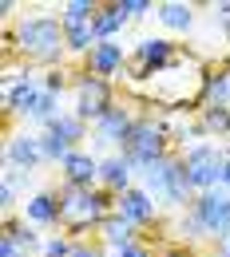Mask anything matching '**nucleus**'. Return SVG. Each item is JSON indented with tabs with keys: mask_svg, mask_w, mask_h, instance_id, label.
Wrapping results in <instances>:
<instances>
[{
	"mask_svg": "<svg viewBox=\"0 0 230 257\" xmlns=\"http://www.w3.org/2000/svg\"><path fill=\"white\" fill-rule=\"evenodd\" d=\"M12 40H16V48L28 60H40V64H56L60 52L67 48L64 20H56V16H28V20H20Z\"/></svg>",
	"mask_w": 230,
	"mask_h": 257,
	"instance_id": "f257e3e1",
	"label": "nucleus"
},
{
	"mask_svg": "<svg viewBox=\"0 0 230 257\" xmlns=\"http://www.w3.org/2000/svg\"><path fill=\"white\" fill-rule=\"evenodd\" d=\"M143 190L151 194V198H163L171 206H183V202H191V178H187V166L183 159H175V155H167L159 159L155 166H147L143 170Z\"/></svg>",
	"mask_w": 230,
	"mask_h": 257,
	"instance_id": "f03ea898",
	"label": "nucleus"
},
{
	"mask_svg": "<svg viewBox=\"0 0 230 257\" xmlns=\"http://www.w3.org/2000/svg\"><path fill=\"white\" fill-rule=\"evenodd\" d=\"M183 166H187V178L195 190H218L222 170H226V151L218 143H191L183 151Z\"/></svg>",
	"mask_w": 230,
	"mask_h": 257,
	"instance_id": "7ed1b4c3",
	"label": "nucleus"
},
{
	"mask_svg": "<svg viewBox=\"0 0 230 257\" xmlns=\"http://www.w3.org/2000/svg\"><path fill=\"white\" fill-rule=\"evenodd\" d=\"M123 159L139 166V170H147V166H155L159 159H167V131L163 123H155V119H135L131 135L123 139V151H119Z\"/></svg>",
	"mask_w": 230,
	"mask_h": 257,
	"instance_id": "20e7f679",
	"label": "nucleus"
},
{
	"mask_svg": "<svg viewBox=\"0 0 230 257\" xmlns=\"http://www.w3.org/2000/svg\"><path fill=\"white\" fill-rule=\"evenodd\" d=\"M60 206H64L60 222H64L67 229H75V233L88 229V225H103L107 210H111V202H107L99 190H80V186H64Z\"/></svg>",
	"mask_w": 230,
	"mask_h": 257,
	"instance_id": "39448f33",
	"label": "nucleus"
},
{
	"mask_svg": "<svg viewBox=\"0 0 230 257\" xmlns=\"http://www.w3.org/2000/svg\"><path fill=\"white\" fill-rule=\"evenodd\" d=\"M191 214L206 233H214L218 241H230V190H206L191 202Z\"/></svg>",
	"mask_w": 230,
	"mask_h": 257,
	"instance_id": "423d86ee",
	"label": "nucleus"
},
{
	"mask_svg": "<svg viewBox=\"0 0 230 257\" xmlns=\"http://www.w3.org/2000/svg\"><path fill=\"white\" fill-rule=\"evenodd\" d=\"M179 60V52H175V44L163 40V36H147L139 48H135V64H131V75L135 79H155L159 71Z\"/></svg>",
	"mask_w": 230,
	"mask_h": 257,
	"instance_id": "0eeeda50",
	"label": "nucleus"
},
{
	"mask_svg": "<svg viewBox=\"0 0 230 257\" xmlns=\"http://www.w3.org/2000/svg\"><path fill=\"white\" fill-rule=\"evenodd\" d=\"M115 103H111V83L107 79H99V75H84L80 83H75V115L88 123H96V119H103L107 111H111Z\"/></svg>",
	"mask_w": 230,
	"mask_h": 257,
	"instance_id": "6e6552de",
	"label": "nucleus"
},
{
	"mask_svg": "<svg viewBox=\"0 0 230 257\" xmlns=\"http://www.w3.org/2000/svg\"><path fill=\"white\" fill-rule=\"evenodd\" d=\"M123 44H115V40H103L92 48V56H88V75H99V79H111V75H123Z\"/></svg>",
	"mask_w": 230,
	"mask_h": 257,
	"instance_id": "1a4fd4ad",
	"label": "nucleus"
},
{
	"mask_svg": "<svg viewBox=\"0 0 230 257\" xmlns=\"http://www.w3.org/2000/svg\"><path fill=\"white\" fill-rule=\"evenodd\" d=\"M44 95V87L36 83V75H20V79H12L8 87H4V103H8V115H32L36 99Z\"/></svg>",
	"mask_w": 230,
	"mask_h": 257,
	"instance_id": "9d476101",
	"label": "nucleus"
},
{
	"mask_svg": "<svg viewBox=\"0 0 230 257\" xmlns=\"http://www.w3.org/2000/svg\"><path fill=\"white\" fill-rule=\"evenodd\" d=\"M115 214H123L131 225H147V222H155V202L143 186H131V190H123L115 198Z\"/></svg>",
	"mask_w": 230,
	"mask_h": 257,
	"instance_id": "9b49d317",
	"label": "nucleus"
},
{
	"mask_svg": "<svg viewBox=\"0 0 230 257\" xmlns=\"http://www.w3.org/2000/svg\"><path fill=\"white\" fill-rule=\"evenodd\" d=\"M60 214H64L60 194L36 190L32 198H24V222H28V225H56V222H60Z\"/></svg>",
	"mask_w": 230,
	"mask_h": 257,
	"instance_id": "f8f14e48",
	"label": "nucleus"
},
{
	"mask_svg": "<svg viewBox=\"0 0 230 257\" xmlns=\"http://www.w3.org/2000/svg\"><path fill=\"white\" fill-rule=\"evenodd\" d=\"M60 170H64V186H80V190H92V182L99 178V162L88 151H71Z\"/></svg>",
	"mask_w": 230,
	"mask_h": 257,
	"instance_id": "ddd939ff",
	"label": "nucleus"
},
{
	"mask_svg": "<svg viewBox=\"0 0 230 257\" xmlns=\"http://www.w3.org/2000/svg\"><path fill=\"white\" fill-rule=\"evenodd\" d=\"M40 162H44L40 139H32V135H12V139H8V166H12V170H28V174H32Z\"/></svg>",
	"mask_w": 230,
	"mask_h": 257,
	"instance_id": "4468645a",
	"label": "nucleus"
},
{
	"mask_svg": "<svg viewBox=\"0 0 230 257\" xmlns=\"http://www.w3.org/2000/svg\"><path fill=\"white\" fill-rule=\"evenodd\" d=\"M131 127H135L131 111H127V107H111L103 119H96V139L99 143H119V147H123V139L131 135Z\"/></svg>",
	"mask_w": 230,
	"mask_h": 257,
	"instance_id": "2eb2a0df",
	"label": "nucleus"
},
{
	"mask_svg": "<svg viewBox=\"0 0 230 257\" xmlns=\"http://www.w3.org/2000/svg\"><path fill=\"white\" fill-rule=\"evenodd\" d=\"M131 162L123 159V155H107V159L99 162V182L107 186V190H131Z\"/></svg>",
	"mask_w": 230,
	"mask_h": 257,
	"instance_id": "dca6fc26",
	"label": "nucleus"
},
{
	"mask_svg": "<svg viewBox=\"0 0 230 257\" xmlns=\"http://www.w3.org/2000/svg\"><path fill=\"white\" fill-rule=\"evenodd\" d=\"M131 16L123 12V4H99L96 20H92V28H96V40L103 44V40H115V32L127 24Z\"/></svg>",
	"mask_w": 230,
	"mask_h": 257,
	"instance_id": "f3484780",
	"label": "nucleus"
},
{
	"mask_svg": "<svg viewBox=\"0 0 230 257\" xmlns=\"http://www.w3.org/2000/svg\"><path fill=\"white\" fill-rule=\"evenodd\" d=\"M99 237L111 245V249H123V245H131L135 241V225L123 218V214H107L103 225H99Z\"/></svg>",
	"mask_w": 230,
	"mask_h": 257,
	"instance_id": "a211bd4d",
	"label": "nucleus"
},
{
	"mask_svg": "<svg viewBox=\"0 0 230 257\" xmlns=\"http://www.w3.org/2000/svg\"><path fill=\"white\" fill-rule=\"evenodd\" d=\"M4 237H8V241H16L24 257H32L36 249H44L40 233H32V225H28V222H16V218H4Z\"/></svg>",
	"mask_w": 230,
	"mask_h": 257,
	"instance_id": "6ab92c4d",
	"label": "nucleus"
},
{
	"mask_svg": "<svg viewBox=\"0 0 230 257\" xmlns=\"http://www.w3.org/2000/svg\"><path fill=\"white\" fill-rule=\"evenodd\" d=\"M155 16L163 20L171 32H191V24H195V8H191V4H179V0H175V4H159Z\"/></svg>",
	"mask_w": 230,
	"mask_h": 257,
	"instance_id": "aec40b11",
	"label": "nucleus"
},
{
	"mask_svg": "<svg viewBox=\"0 0 230 257\" xmlns=\"http://www.w3.org/2000/svg\"><path fill=\"white\" fill-rule=\"evenodd\" d=\"M84 131H88V123H84V119H80L75 111H71V115H56V119L48 123V135H56V139H64V143L71 147V151H75V143L84 139Z\"/></svg>",
	"mask_w": 230,
	"mask_h": 257,
	"instance_id": "412c9836",
	"label": "nucleus"
},
{
	"mask_svg": "<svg viewBox=\"0 0 230 257\" xmlns=\"http://www.w3.org/2000/svg\"><path fill=\"white\" fill-rule=\"evenodd\" d=\"M64 40H67V52H88V56H92V48L99 44L92 24H64Z\"/></svg>",
	"mask_w": 230,
	"mask_h": 257,
	"instance_id": "4be33fe9",
	"label": "nucleus"
},
{
	"mask_svg": "<svg viewBox=\"0 0 230 257\" xmlns=\"http://www.w3.org/2000/svg\"><path fill=\"white\" fill-rule=\"evenodd\" d=\"M202 135H218L230 139V107H202Z\"/></svg>",
	"mask_w": 230,
	"mask_h": 257,
	"instance_id": "5701e85b",
	"label": "nucleus"
},
{
	"mask_svg": "<svg viewBox=\"0 0 230 257\" xmlns=\"http://www.w3.org/2000/svg\"><path fill=\"white\" fill-rule=\"evenodd\" d=\"M60 12H64V16H60L64 24H92V20H96V12H99V4L71 0V4H64V8H60Z\"/></svg>",
	"mask_w": 230,
	"mask_h": 257,
	"instance_id": "b1692460",
	"label": "nucleus"
},
{
	"mask_svg": "<svg viewBox=\"0 0 230 257\" xmlns=\"http://www.w3.org/2000/svg\"><path fill=\"white\" fill-rule=\"evenodd\" d=\"M40 147H44V162H60V166H64V159L71 155V147H67L64 139H56V135H48V131L40 135Z\"/></svg>",
	"mask_w": 230,
	"mask_h": 257,
	"instance_id": "393cba45",
	"label": "nucleus"
},
{
	"mask_svg": "<svg viewBox=\"0 0 230 257\" xmlns=\"http://www.w3.org/2000/svg\"><path fill=\"white\" fill-rule=\"evenodd\" d=\"M71 253H75V245L67 237H48L44 249H40V257H71Z\"/></svg>",
	"mask_w": 230,
	"mask_h": 257,
	"instance_id": "a878e982",
	"label": "nucleus"
},
{
	"mask_svg": "<svg viewBox=\"0 0 230 257\" xmlns=\"http://www.w3.org/2000/svg\"><path fill=\"white\" fill-rule=\"evenodd\" d=\"M64 87H67V71H64V67H60V71H52V75L44 79V91H52V95H60Z\"/></svg>",
	"mask_w": 230,
	"mask_h": 257,
	"instance_id": "bb28decb",
	"label": "nucleus"
},
{
	"mask_svg": "<svg viewBox=\"0 0 230 257\" xmlns=\"http://www.w3.org/2000/svg\"><path fill=\"white\" fill-rule=\"evenodd\" d=\"M111 257H151V249L139 245V241H131V245H123V249H111Z\"/></svg>",
	"mask_w": 230,
	"mask_h": 257,
	"instance_id": "cd10ccee",
	"label": "nucleus"
},
{
	"mask_svg": "<svg viewBox=\"0 0 230 257\" xmlns=\"http://www.w3.org/2000/svg\"><path fill=\"white\" fill-rule=\"evenodd\" d=\"M123 12H127V16H147L151 4H147V0H123Z\"/></svg>",
	"mask_w": 230,
	"mask_h": 257,
	"instance_id": "c85d7f7f",
	"label": "nucleus"
},
{
	"mask_svg": "<svg viewBox=\"0 0 230 257\" xmlns=\"http://www.w3.org/2000/svg\"><path fill=\"white\" fill-rule=\"evenodd\" d=\"M214 20H218V24H226V28H230V4H218V8H214Z\"/></svg>",
	"mask_w": 230,
	"mask_h": 257,
	"instance_id": "c756f323",
	"label": "nucleus"
},
{
	"mask_svg": "<svg viewBox=\"0 0 230 257\" xmlns=\"http://www.w3.org/2000/svg\"><path fill=\"white\" fill-rule=\"evenodd\" d=\"M71 257H103V253L92 249V245H75V253H71Z\"/></svg>",
	"mask_w": 230,
	"mask_h": 257,
	"instance_id": "7c9ffc66",
	"label": "nucleus"
},
{
	"mask_svg": "<svg viewBox=\"0 0 230 257\" xmlns=\"http://www.w3.org/2000/svg\"><path fill=\"white\" fill-rule=\"evenodd\" d=\"M222 186L230 190V159H226V170H222Z\"/></svg>",
	"mask_w": 230,
	"mask_h": 257,
	"instance_id": "2f4dec72",
	"label": "nucleus"
},
{
	"mask_svg": "<svg viewBox=\"0 0 230 257\" xmlns=\"http://www.w3.org/2000/svg\"><path fill=\"white\" fill-rule=\"evenodd\" d=\"M222 253H226V257H230V241H222Z\"/></svg>",
	"mask_w": 230,
	"mask_h": 257,
	"instance_id": "473e14b6",
	"label": "nucleus"
}]
</instances>
